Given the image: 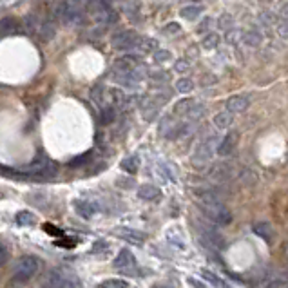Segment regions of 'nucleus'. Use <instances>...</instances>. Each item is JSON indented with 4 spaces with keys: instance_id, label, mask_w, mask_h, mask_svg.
Here are the masks:
<instances>
[{
    "instance_id": "obj_14",
    "label": "nucleus",
    "mask_w": 288,
    "mask_h": 288,
    "mask_svg": "<svg viewBox=\"0 0 288 288\" xmlns=\"http://www.w3.org/2000/svg\"><path fill=\"white\" fill-rule=\"evenodd\" d=\"M254 234H258L259 237L267 241V243H274V237H275V232H274V227H272L268 221H258L254 223Z\"/></svg>"
},
{
    "instance_id": "obj_7",
    "label": "nucleus",
    "mask_w": 288,
    "mask_h": 288,
    "mask_svg": "<svg viewBox=\"0 0 288 288\" xmlns=\"http://www.w3.org/2000/svg\"><path fill=\"white\" fill-rule=\"evenodd\" d=\"M140 42V36H138L136 31H131V29H124V31H118L116 34H112L111 44L114 49H131L134 46H138Z\"/></svg>"
},
{
    "instance_id": "obj_44",
    "label": "nucleus",
    "mask_w": 288,
    "mask_h": 288,
    "mask_svg": "<svg viewBox=\"0 0 288 288\" xmlns=\"http://www.w3.org/2000/svg\"><path fill=\"white\" fill-rule=\"evenodd\" d=\"M189 284H192V286H203L201 283H198V281H194V279H189Z\"/></svg>"
},
{
    "instance_id": "obj_27",
    "label": "nucleus",
    "mask_w": 288,
    "mask_h": 288,
    "mask_svg": "<svg viewBox=\"0 0 288 288\" xmlns=\"http://www.w3.org/2000/svg\"><path fill=\"white\" fill-rule=\"evenodd\" d=\"M239 180H241L243 185L249 187V185H254L256 181H258V178H256L254 171H250V169H243V171L239 172Z\"/></svg>"
},
{
    "instance_id": "obj_38",
    "label": "nucleus",
    "mask_w": 288,
    "mask_h": 288,
    "mask_svg": "<svg viewBox=\"0 0 288 288\" xmlns=\"http://www.w3.org/2000/svg\"><path fill=\"white\" fill-rule=\"evenodd\" d=\"M8 259H9V250L6 249L2 243H0V267H2V265H6V263H8Z\"/></svg>"
},
{
    "instance_id": "obj_36",
    "label": "nucleus",
    "mask_w": 288,
    "mask_h": 288,
    "mask_svg": "<svg viewBox=\"0 0 288 288\" xmlns=\"http://www.w3.org/2000/svg\"><path fill=\"white\" fill-rule=\"evenodd\" d=\"M165 34H178L181 31V26L180 24H176V22H171V24H167V26L163 27Z\"/></svg>"
},
{
    "instance_id": "obj_24",
    "label": "nucleus",
    "mask_w": 288,
    "mask_h": 288,
    "mask_svg": "<svg viewBox=\"0 0 288 288\" xmlns=\"http://www.w3.org/2000/svg\"><path fill=\"white\" fill-rule=\"evenodd\" d=\"M15 221H17V225H22V227H29V225L34 223V216L29 211H20L15 216Z\"/></svg>"
},
{
    "instance_id": "obj_32",
    "label": "nucleus",
    "mask_w": 288,
    "mask_h": 288,
    "mask_svg": "<svg viewBox=\"0 0 288 288\" xmlns=\"http://www.w3.org/2000/svg\"><path fill=\"white\" fill-rule=\"evenodd\" d=\"M201 275H203V279L209 281L211 284H214V286H225L223 279H220L216 274H212L211 270H201Z\"/></svg>"
},
{
    "instance_id": "obj_26",
    "label": "nucleus",
    "mask_w": 288,
    "mask_h": 288,
    "mask_svg": "<svg viewBox=\"0 0 288 288\" xmlns=\"http://www.w3.org/2000/svg\"><path fill=\"white\" fill-rule=\"evenodd\" d=\"M192 105H194V100H189V98L180 100V102L174 105V114H176V116H185V112L189 111Z\"/></svg>"
},
{
    "instance_id": "obj_11",
    "label": "nucleus",
    "mask_w": 288,
    "mask_h": 288,
    "mask_svg": "<svg viewBox=\"0 0 288 288\" xmlns=\"http://www.w3.org/2000/svg\"><path fill=\"white\" fill-rule=\"evenodd\" d=\"M138 65H140L138 56L127 55V56H121V58H118V60L114 62V65H112V69H114L118 74H129V73H133Z\"/></svg>"
},
{
    "instance_id": "obj_3",
    "label": "nucleus",
    "mask_w": 288,
    "mask_h": 288,
    "mask_svg": "<svg viewBox=\"0 0 288 288\" xmlns=\"http://www.w3.org/2000/svg\"><path fill=\"white\" fill-rule=\"evenodd\" d=\"M218 143H220V140H218L216 136H212V138H209V140H205V142H201L196 149H194L192 156H190V163H192L196 169H203L212 159V156L216 154Z\"/></svg>"
},
{
    "instance_id": "obj_15",
    "label": "nucleus",
    "mask_w": 288,
    "mask_h": 288,
    "mask_svg": "<svg viewBox=\"0 0 288 288\" xmlns=\"http://www.w3.org/2000/svg\"><path fill=\"white\" fill-rule=\"evenodd\" d=\"M201 236L205 237V241L209 243V245H212L214 249H223L225 246V239H223V236H220V234L216 232L214 228H211V227H203L201 228Z\"/></svg>"
},
{
    "instance_id": "obj_28",
    "label": "nucleus",
    "mask_w": 288,
    "mask_h": 288,
    "mask_svg": "<svg viewBox=\"0 0 288 288\" xmlns=\"http://www.w3.org/2000/svg\"><path fill=\"white\" fill-rule=\"evenodd\" d=\"M201 46H203L205 49H216L218 46H220V34H216V33L207 34L205 38H203Z\"/></svg>"
},
{
    "instance_id": "obj_9",
    "label": "nucleus",
    "mask_w": 288,
    "mask_h": 288,
    "mask_svg": "<svg viewBox=\"0 0 288 288\" xmlns=\"http://www.w3.org/2000/svg\"><path fill=\"white\" fill-rule=\"evenodd\" d=\"M134 267H136V258L127 249L121 250L120 254L116 256V259H114V268L118 272H121V274H131Z\"/></svg>"
},
{
    "instance_id": "obj_20",
    "label": "nucleus",
    "mask_w": 288,
    "mask_h": 288,
    "mask_svg": "<svg viewBox=\"0 0 288 288\" xmlns=\"http://www.w3.org/2000/svg\"><path fill=\"white\" fill-rule=\"evenodd\" d=\"M203 9L199 6H187V8L180 9V17H183L185 20H196L201 15Z\"/></svg>"
},
{
    "instance_id": "obj_41",
    "label": "nucleus",
    "mask_w": 288,
    "mask_h": 288,
    "mask_svg": "<svg viewBox=\"0 0 288 288\" xmlns=\"http://www.w3.org/2000/svg\"><path fill=\"white\" fill-rule=\"evenodd\" d=\"M232 22V18H230V15H223V18H221V22H220V26L223 27V29H227L228 27V24Z\"/></svg>"
},
{
    "instance_id": "obj_31",
    "label": "nucleus",
    "mask_w": 288,
    "mask_h": 288,
    "mask_svg": "<svg viewBox=\"0 0 288 288\" xmlns=\"http://www.w3.org/2000/svg\"><path fill=\"white\" fill-rule=\"evenodd\" d=\"M100 288H129V283L124 279H107L100 283Z\"/></svg>"
},
{
    "instance_id": "obj_10",
    "label": "nucleus",
    "mask_w": 288,
    "mask_h": 288,
    "mask_svg": "<svg viewBox=\"0 0 288 288\" xmlns=\"http://www.w3.org/2000/svg\"><path fill=\"white\" fill-rule=\"evenodd\" d=\"M114 234L121 239L129 241L133 245H143L145 243V234L140 232V230H134V228H127V227H118L114 228Z\"/></svg>"
},
{
    "instance_id": "obj_37",
    "label": "nucleus",
    "mask_w": 288,
    "mask_h": 288,
    "mask_svg": "<svg viewBox=\"0 0 288 288\" xmlns=\"http://www.w3.org/2000/svg\"><path fill=\"white\" fill-rule=\"evenodd\" d=\"M156 44H158V42H156L154 38H147V40H143V46H142L143 51H147V53H149V51H154V49H156Z\"/></svg>"
},
{
    "instance_id": "obj_33",
    "label": "nucleus",
    "mask_w": 288,
    "mask_h": 288,
    "mask_svg": "<svg viewBox=\"0 0 288 288\" xmlns=\"http://www.w3.org/2000/svg\"><path fill=\"white\" fill-rule=\"evenodd\" d=\"M171 58H172V55L169 51H165V49H156V51H154V60L158 62V64L171 60Z\"/></svg>"
},
{
    "instance_id": "obj_6",
    "label": "nucleus",
    "mask_w": 288,
    "mask_h": 288,
    "mask_svg": "<svg viewBox=\"0 0 288 288\" xmlns=\"http://www.w3.org/2000/svg\"><path fill=\"white\" fill-rule=\"evenodd\" d=\"M87 13L102 24H109L114 20V13L103 0H87Z\"/></svg>"
},
{
    "instance_id": "obj_16",
    "label": "nucleus",
    "mask_w": 288,
    "mask_h": 288,
    "mask_svg": "<svg viewBox=\"0 0 288 288\" xmlns=\"http://www.w3.org/2000/svg\"><path fill=\"white\" fill-rule=\"evenodd\" d=\"M73 207H74V211H76V214L82 216V218H86V220L93 218L95 212H96V207L91 201H84V199H74Z\"/></svg>"
},
{
    "instance_id": "obj_34",
    "label": "nucleus",
    "mask_w": 288,
    "mask_h": 288,
    "mask_svg": "<svg viewBox=\"0 0 288 288\" xmlns=\"http://www.w3.org/2000/svg\"><path fill=\"white\" fill-rule=\"evenodd\" d=\"M86 159H91L89 152H86L84 156H78V158H73L71 161H69V167H80V165L86 163Z\"/></svg>"
},
{
    "instance_id": "obj_12",
    "label": "nucleus",
    "mask_w": 288,
    "mask_h": 288,
    "mask_svg": "<svg viewBox=\"0 0 288 288\" xmlns=\"http://www.w3.org/2000/svg\"><path fill=\"white\" fill-rule=\"evenodd\" d=\"M237 140H239V134H237L236 131H230V133H228L227 136H225L223 140L218 143V149H216V152H218L220 156L232 154L234 147L237 145Z\"/></svg>"
},
{
    "instance_id": "obj_8",
    "label": "nucleus",
    "mask_w": 288,
    "mask_h": 288,
    "mask_svg": "<svg viewBox=\"0 0 288 288\" xmlns=\"http://www.w3.org/2000/svg\"><path fill=\"white\" fill-rule=\"evenodd\" d=\"M234 176V167L227 161H220V163H216L214 167L209 171V178L216 183H225L227 180Z\"/></svg>"
},
{
    "instance_id": "obj_22",
    "label": "nucleus",
    "mask_w": 288,
    "mask_h": 288,
    "mask_svg": "<svg viewBox=\"0 0 288 288\" xmlns=\"http://www.w3.org/2000/svg\"><path fill=\"white\" fill-rule=\"evenodd\" d=\"M203 114H205V105H201V103H196L194 102V105L192 107L189 109V111L185 112V118L187 120H192V121H198L199 118L203 116Z\"/></svg>"
},
{
    "instance_id": "obj_40",
    "label": "nucleus",
    "mask_w": 288,
    "mask_h": 288,
    "mask_svg": "<svg viewBox=\"0 0 288 288\" xmlns=\"http://www.w3.org/2000/svg\"><path fill=\"white\" fill-rule=\"evenodd\" d=\"M237 38H239V33H237L236 29H230V31H228V34H227V40H228V42L232 44V42H236Z\"/></svg>"
},
{
    "instance_id": "obj_21",
    "label": "nucleus",
    "mask_w": 288,
    "mask_h": 288,
    "mask_svg": "<svg viewBox=\"0 0 288 288\" xmlns=\"http://www.w3.org/2000/svg\"><path fill=\"white\" fill-rule=\"evenodd\" d=\"M243 42H245L246 46H250V48H259L263 42V36L258 31H246V33L243 34Z\"/></svg>"
},
{
    "instance_id": "obj_30",
    "label": "nucleus",
    "mask_w": 288,
    "mask_h": 288,
    "mask_svg": "<svg viewBox=\"0 0 288 288\" xmlns=\"http://www.w3.org/2000/svg\"><path fill=\"white\" fill-rule=\"evenodd\" d=\"M192 89H194V82L190 78H180L176 82V91H180V93H190Z\"/></svg>"
},
{
    "instance_id": "obj_5",
    "label": "nucleus",
    "mask_w": 288,
    "mask_h": 288,
    "mask_svg": "<svg viewBox=\"0 0 288 288\" xmlns=\"http://www.w3.org/2000/svg\"><path fill=\"white\" fill-rule=\"evenodd\" d=\"M40 268V261L34 256H24L18 259L17 267H15V279L17 281H29L31 277L36 275Z\"/></svg>"
},
{
    "instance_id": "obj_29",
    "label": "nucleus",
    "mask_w": 288,
    "mask_h": 288,
    "mask_svg": "<svg viewBox=\"0 0 288 288\" xmlns=\"http://www.w3.org/2000/svg\"><path fill=\"white\" fill-rule=\"evenodd\" d=\"M114 118H116V111H114V107H103L102 116H100V121H102L103 125L112 124Z\"/></svg>"
},
{
    "instance_id": "obj_18",
    "label": "nucleus",
    "mask_w": 288,
    "mask_h": 288,
    "mask_svg": "<svg viewBox=\"0 0 288 288\" xmlns=\"http://www.w3.org/2000/svg\"><path fill=\"white\" fill-rule=\"evenodd\" d=\"M159 194H161V190L154 185H142L138 189V196L145 199V201H152V199L159 198Z\"/></svg>"
},
{
    "instance_id": "obj_4",
    "label": "nucleus",
    "mask_w": 288,
    "mask_h": 288,
    "mask_svg": "<svg viewBox=\"0 0 288 288\" xmlns=\"http://www.w3.org/2000/svg\"><path fill=\"white\" fill-rule=\"evenodd\" d=\"M46 284L53 288H73V286H80L76 275L67 272L65 268H55L48 274L46 277Z\"/></svg>"
},
{
    "instance_id": "obj_23",
    "label": "nucleus",
    "mask_w": 288,
    "mask_h": 288,
    "mask_svg": "<svg viewBox=\"0 0 288 288\" xmlns=\"http://www.w3.org/2000/svg\"><path fill=\"white\" fill-rule=\"evenodd\" d=\"M55 34H56V29L55 26H53L51 22H46V24H42L40 26V38L44 40V42H49V40L55 38Z\"/></svg>"
},
{
    "instance_id": "obj_2",
    "label": "nucleus",
    "mask_w": 288,
    "mask_h": 288,
    "mask_svg": "<svg viewBox=\"0 0 288 288\" xmlns=\"http://www.w3.org/2000/svg\"><path fill=\"white\" fill-rule=\"evenodd\" d=\"M199 209H201L203 214H205L212 223L220 225V227H225V225H228L232 221V214H230V211L221 203V199H214V201H209V203H199Z\"/></svg>"
},
{
    "instance_id": "obj_13",
    "label": "nucleus",
    "mask_w": 288,
    "mask_h": 288,
    "mask_svg": "<svg viewBox=\"0 0 288 288\" xmlns=\"http://www.w3.org/2000/svg\"><path fill=\"white\" fill-rule=\"evenodd\" d=\"M250 105L249 98L243 95H236V96H230V98L227 100V111L232 112V114H237V112H243L246 111Z\"/></svg>"
},
{
    "instance_id": "obj_17",
    "label": "nucleus",
    "mask_w": 288,
    "mask_h": 288,
    "mask_svg": "<svg viewBox=\"0 0 288 288\" xmlns=\"http://www.w3.org/2000/svg\"><path fill=\"white\" fill-rule=\"evenodd\" d=\"M17 27H18V24L15 18H11V17L2 18V20H0V40L9 36V34H13L15 31H17Z\"/></svg>"
},
{
    "instance_id": "obj_25",
    "label": "nucleus",
    "mask_w": 288,
    "mask_h": 288,
    "mask_svg": "<svg viewBox=\"0 0 288 288\" xmlns=\"http://www.w3.org/2000/svg\"><path fill=\"white\" fill-rule=\"evenodd\" d=\"M138 167H140V163H138L136 156H129V158H125L124 161H121V169H124L125 172H129V174H136Z\"/></svg>"
},
{
    "instance_id": "obj_42",
    "label": "nucleus",
    "mask_w": 288,
    "mask_h": 288,
    "mask_svg": "<svg viewBox=\"0 0 288 288\" xmlns=\"http://www.w3.org/2000/svg\"><path fill=\"white\" fill-rule=\"evenodd\" d=\"M279 34L283 36V38L286 36V20H284V18H283V22H281V26H279Z\"/></svg>"
},
{
    "instance_id": "obj_43",
    "label": "nucleus",
    "mask_w": 288,
    "mask_h": 288,
    "mask_svg": "<svg viewBox=\"0 0 288 288\" xmlns=\"http://www.w3.org/2000/svg\"><path fill=\"white\" fill-rule=\"evenodd\" d=\"M270 286H286V283H284V281H274Z\"/></svg>"
},
{
    "instance_id": "obj_35",
    "label": "nucleus",
    "mask_w": 288,
    "mask_h": 288,
    "mask_svg": "<svg viewBox=\"0 0 288 288\" xmlns=\"http://www.w3.org/2000/svg\"><path fill=\"white\" fill-rule=\"evenodd\" d=\"M163 169L167 171V174H169V178H171V180H178V167H176V165H172V163H169V161H165Z\"/></svg>"
},
{
    "instance_id": "obj_39",
    "label": "nucleus",
    "mask_w": 288,
    "mask_h": 288,
    "mask_svg": "<svg viewBox=\"0 0 288 288\" xmlns=\"http://www.w3.org/2000/svg\"><path fill=\"white\" fill-rule=\"evenodd\" d=\"M187 69H189V62L187 60H178L176 62V71L183 73V71H187Z\"/></svg>"
},
{
    "instance_id": "obj_19",
    "label": "nucleus",
    "mask_w": 288,
    "mask_h": 288,
    "mask_svg": "<svg viewBox=\"0 0 288 288\" xmlns=\"http://www.w3.org/2000/svg\"><path fill=\"white\" fill-rule=\"evenodd\" d=\"M232 112H218L214 118H212V121H214V125L218 127V129H227V127H230V124H232Z\"/></svg>"
},
{
    "instance_id": "obj_1",
    "label": "nucleus",
    "mask_w": 288,
    "mask_h": 288,
    "mask_svg": "<svg viewBox=\"0 0 288 288\" xmlns=\"http://www.w3.org/2000/svg\"><path fill=\"white\" fill-rule=\"evenodd\" d=\"M55 17L64 24H71V26H82L86 20L84 6L80 0H62L55 8Z\"/></svg>"
}]
</instances>
